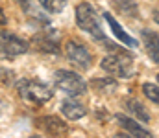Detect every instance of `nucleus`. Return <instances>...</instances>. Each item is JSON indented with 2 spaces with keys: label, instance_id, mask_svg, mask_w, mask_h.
Returning <instances> with one entry per match:
<instances>
[{
  "label": "nucleus",
  "instance_id": "obj_3",
  "mask_svg": "<svg viewBox=\"0 0 159 138\" xmlns=\"http://www.w3.org/2000/svg\"><path fill=\"white\" fill-rule=\"evenodd\" d=\"M100 66L104 72H107L113 77H129L133 74V59L129 57V53L119 52V50L106 55L102 59Z\"/></svg>",
  "mask_w": 159,
  "mask_h": 138
},
{
  "label": "nucleus",
  "instance_id": "obj_1",
  "mask_svg": "<svg viewBox=\"0 0 159 138\" xmlns=\"http://www.w3.org/2000/svg\"><path fill=\"white\" fill-rule=\"evenodd\" d=\"M17 94L30 107H41L52 99L54 90L39 79H20L17 83Z\"/></svg>",
  "mask_w": 159,
  "mask_h": 138
},
{
  "label": "nucleus",
  "instance_id": "obj_14",
  "mask_svg": "<svg viewBox=\"0 0 159 138\" xmlns=\"http://www.w3.org/2000/svg\"><path fill=\"white\" fill-rule=\"evenodd\" d=\"M93 89L100 94H111L113 90H117V81L113 77H102V79H93L91 81Z\"/></svg>",
  "mask_w": 159,
  "mask_h": 138
},
{
  "label": "nucleus",
  "instance_id": "obj_18",
  "mask_svg": "<svg viewBox=\"0 0 159 138\" xmlns=\"http://www.w3.org/2000/svg\"><path fill=\"white\" fill-rule=\"evenodd\" d=\"M6 24V15H4V11L0 9V26H4Z\"/></svg>",
  "mask_w": 159,
  "mask_h": 138
},
{
  "label": "nucleus",
  "instance_id": "obj_9",
  "mask_svg": "<svg viewBox=\"0 0 159 138\" xmlns=\"http://www.w3.org/2000/svg\"><path fill=\"white\" fill-rule=\"evenodd\" d=\"M59 109H61V112H63V116L67 120H80V118H83L87 114V107L83 103H80L78 99L72 98V96H69L67 99H63V103H61Z\"/></svg>",
  "mask_w": 159,
  "mask_h": 138
},
{
  "label": "nucleus",
  "instance_id": "obj_10",
  "mask_svg": "<svg viewBox=\"0 0 159 138\" xmlns=\"http://www.w3.org/2000/svg\"><path fill=\"white\" fill-rule=\"evenodd\" d=\"M141 39H143V46H144L148 57L156 65H159V35L152 30H143Z\"/></svg>",
  "mask_w": 159,
  "mask_h": 138
},
{
  "label": "nucleus",
  "instance_id": "obj_11",
  "mask_svg": "<svg viewBox=\"0 0 159 138\" xmlns=\"http://www.w3.org/2000/svg\"><path fill=\"white\" fill-rule=\"evenodd\" d=\"M104 19H106V22L109 24L111 31L115 33V37H117L119 41H122L126 46H131V48H133V46H137V41H135V39H131V37L126 33V30H124L119 22H117V19H115L113 15H109V13H104Z\"/></svg>",
  "mask_w": 159,
  "mask_h": 138
},
{
  "label": "nucleus",
  "instance_id": "obj_4",
  "mask_svg": "<svg viewBox=\"0 0 159 138\" xmlns=\"http://www.w3.org/2000/svg\"><path fill=\"white\" fill-rule=\"evenodd\" d=\"M54 83L57 89H61L67 96H72V98H80V96L87 94V83L83 81V77L80 74L72 72V70H56Z\"/></svg>",
  "mask_w": 159,
  "mask_h": 138
},
{
  "label": "nucleus",
  "instance_id": "obj_20",
  "mask_svg": "<svg viewBox=\"0 0 159 138\" xmlns=\"http://www.w3.org/2000/svg\"><path fill=\"white\" fill-rule=\"evenodd\" d=\"M157 83H159V74H157Z\"/></svg>",
  "mask_w": 159,
  "mask_h": 138
},
{
  "label": "nucleus",
  "instance_id": "obj_8",
  "mask_svg": "<svg viewBox=\"0 0 159 138\" xmlns=\"http://www.w3.org/2000/svg\"><path fill=\"white\" fill-rule=\"evenodd\" d=\"M115 120H117V123H119L120 127L124 129V133H126L128 136H143V138L152 136L150 131L144 129V127H143L137 120H133V118H128V116H124V114H117Z\"/></svg>",
  "mask_w": 159,
  "mask_h": 138
},
{
  "label": "nucleus",
  "instance_id": "obj_12",
  "mask_svg": "<svg viewBox=\"0 0 159 138\" xmlns=\"http://www.w3.org/2000/svg\"><path fill=\"white\" fill-rule=\"evenodd\" d=\"M124 109H126L129 114H133L139 122H150V112L146 111V107H144L139 99L128 98V99L124 101Z\"/></svg>",
  "mask_w": 159,
  "mask_h": 138
},
{
  "label": "nucleus",
  "instance_id": "obj_16",
  "mask_svg": "<svg viewBox=\"0 0 159 138\" xmlns=\"http://www.w3.org/2000/svg\"><path fill=\"white\" fill-rule=\"evenodd\" d=\"M115 7L119 9L120 13H124V15H135L137 13V6L131 2V0H117L115 2Z\"/></svg>",
  "mask_w": 159,
  "mask_h": 138
},
{
  "label": "nucleus",
  "instance_id": "obj_15",
  "mask_svg": "<svg viewBox=\"0 0 159 138\" xmlns=\"http://www.w3.org/2000/svg\"><path fill=\"white\" fill-rule=\"evenodd\" d=\"M39 4L48 13H61L67 6V0H39Z\"/></svg>",
  "mask_w": 159,
  "mask_h": 138
},
{
  "label": "nucleus",
  "instance_id": "obj_6",
  "mask_svg": "<svg viewBox=\"0 0 159 138\" xmlns=\"http://www.w3.org/2000/svg\"><path fill=\"white\" fill-rule=\"evenodd\" d=\"M28 52V43L11 31H0V53L15 57Z\"/></svg>",
  "mask_w": 159,
  "mask_h": 138
},
{
  "label": "nucleus",
  "instance_id": "obj_5",
  "mask_svg": "<svg viewBox=\"0 0 159 138\" xmlns=\"http://www.w3.org/2000/svg\"><path fill=\"white\" fill-rule=\"evenodd\" d=\"M65 55L70 61V65L80 68L81 72H85V70H89L93 66V55H91V52L85 48V44H81V43L74 41V39L67 41V44H65Z\"/></svg>",
  "mask_w": 159,
  "mask_h": 138
},
{
  "label": "nucleus",
  "instance_id": "obj_19",
  "mask_svg": "<svg viewBox=\"0 0 159 138\" xmlns=\"http://www.w3.org/2000/svg\"><path fill=\"white\" fill-rule=\"evenodd\" d=\"M152 17H154V20L159 24V9H154V13H152Z\"/></svg>",
  "mask_w": 159,
  "mask_h": 138
},
{
  "label": "nucleus",
  "instance_id": "obj_17",
  "mask_svg": "<svg viewBox=\"0 0 159 138\" xmlns=\"http://www.w3.org/2000/svg\"><path fill=\"white\" fill-rule=\"evenodd\" d=\"M143 92H144V96H146L150 101H154L156 105H159V87L157 85H154V83H144V85H143Z\"/></svg>",
  "mask_w": 159,
  "mask_h": 138
},
{
  "label": "nucleus",
  "instance_id": "obj_2",
  "mask_svg": "<svg viewBox=\"0 0 159 138\" xmlns=\"http://www.w3.org/2000/svg\"><path fill=\"white\" fill-rule=\"evenodd\" d=\"M76 24H78L80 30L87 31L96 41H106V35H104L102 26H100V19L96 15V9L89 2H81L76 6Z\"/></svg>",
  "mask_w": 159,
  "mask_h": 138
},
{
  "label": "nucleus",
  "instance_id": "obj_7",
  "mask_svg": "<svg viewBox=\"0 0 159 138\" xmlns=\"http://www.w3.org/2000/svg\"><path fill=\"white\" fill-rule=\"evenodd\" d=\"M35 127L50 136H65L69 133L67 123L63 120H59L57 116H41L35 120Z\"/></svg>",
  "mask_w": 159,
  "mask_h": 138
},
{
  "label": "nucleus",
  "instance_id": "obj_13",
  "mask_svg": "<svg viewBox=\"0 0 159 138\" xmlns=\"http://www.w3.org/2000/svg\"><path fill=\"white\" fill-rule=\"evenodd\" d=\"M34 44L39 48L41 52H48V53H59V43L56 37H52L50 33H39L34 39Z\"/></svg>",
  "mask_w": 159,
  "mask_h": 138
}]
</instances>
